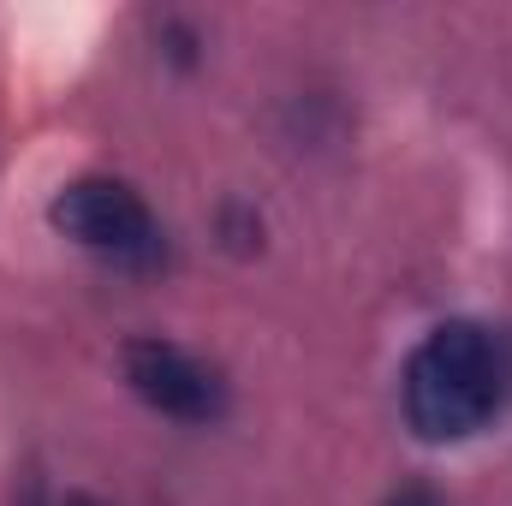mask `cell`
<instances>
[{
	"instance_id": "cell-1",
	"label": "cell",
	"mask_w": 512,
	"mask_h": 506,
	"mask_svg": "<svg viewBox=\"0 0 512 506\" xmlns=\"http://www.w3.org/2000/svg\"><path fill=\"white\" fill-rule=\"evenodd\" d=\"M501 405V364L477 322H441L405 364V417L423 441H465Z\"/></svg>"
},
{
	"instance_id": "cell-2",
	"label": "cell",
	"mask_w": 512,
	"mask_h": 506,
	"mask_svg": "<svg viewBox=\"0 0 512 506\" xmlns=\"http://www.w3.org/2000/svg\"><path fill=\"white\" fill-rule=\"evenodd\" d=\"M54 227L66 239H78L84 251H102V256H120V262H149L161 251V233H155V215L149 203L131 191L126 179H72L60 197H54Z\"/></svg>"
},
{
	"instance_id": "cell-3",
	"label": "cell",
	"mask_w": 512,
	"mask_h": 506,
	"mask_svg": "<svg viewBox=\"0 0 512 506\" xmlns=\"http://www.w3.org/2000/svg\"><path fill=\"white\" fill-rule=\"evenodd\" d=\"M126 381L137 387L143 405H155L161 417H179V423H215L227 411V393H221L215 370H203L191 352H179L167 340H131Z\"/></svg>"
},
{
	"instance_id": "cell-4",
	"label": "cell",
	"mask_w": 512,
	"mask_h": 506,
	"mask_svg": "<svg viewBox=\"0 0 512 506\" xmlns=\"http://www.w3.org/2000/svg\"><path fill=\"white\" fill-rule=\"evenodd\" d=\"M387 506H435V495H429V489H405L399 501H387Z\"/></svg>"
},
{
	"instance_id": "cell-5",
	"label": "cell",
	"mask_w": 512,
	"mask_h": 506,
	"mask_svg": "<svg viewBox=\"0 0 512 506\" xmlns=\"http://www.w3.org/2000/svg\"><path fill=\"white\" fill-rule=\"evenodd\" d=\"M24 506H42V489H36V483H30V489H24Z\"/></svg>"
},
{
	"instance_id": "cell-6",
	"label": "cell",
	"mask_w": 512,
	"mask_h": 506,
	"mask_svg": "<svg viewBox=\"0 0 512 506\" xmlns=\"http://www.w3.org/2000/svg\"><path fill=\"white\" fill-rule=\"evenodd\" d=\"M66 506H96V501H84V495H72V501H66Z\"/></svg>"
}]
</instances>
